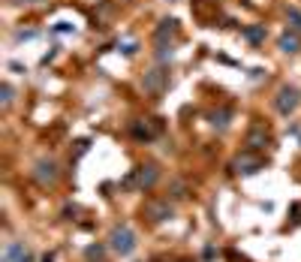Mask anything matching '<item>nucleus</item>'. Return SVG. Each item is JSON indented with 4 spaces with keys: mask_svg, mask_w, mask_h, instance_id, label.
<instances>
[{
    "mask_svg": "<svg viewBox=\"0 0 301 262\" xmlns=\"http://www.w3.org/2000/svg\"><path fill=\"white\" fill-rule=\"evenodd\" d=\"M3 262H33V259H30V253L24 250V244L12 241V244H6V250H3Z\"/></svg>",
    "mask_w": 301,
    "mask_h": 262,
    "instance_id": "2",
    "label": "nucleus"
},
{
    "mask_svg": "<svg viewBox=\"0 0 301 262\" xmlns=\"http://www.w3.org/2000/svg\"><path fill=\"white\" fill-rule=\"evenodd\" d=\"M277 106H280V112H283V115H286V112H292V109L298 106V91H292V88H283V91H280Z\"/></svg>",
    "mask_w": 301,
    "mask_h": 262,
    "instance_id": "3",
    "label": "nucleus"
},
{
    "mask_svg": "<svg viewBox=\"0 0 301 262\" xmlns=\"http://www.w3.org/2000/svg\"><path fill=\"white\" fill-rule=\"evenodd\" d=\"M154 178H157V169L154 166H142L139 172H136V184H139V187H151Z\"/></svg>",
    "mask_w": 301,
    "mask_h": 262,
    "instance_id": "4",
    "label": "nucleus"
},
{
    "mask_svg": "<svg viewBox=\"0 0 301 262\" xmlns=\"http://www.w3.org/2000/svg\"><path fill=\"white\" fill-rule=\"evenodd\" d=\"M280 46H283V51H295V36H286Z\"/></svg>",
    "mask_w": 301,
    "mask_h": 262,
    "instance_id": "5",
    "label": "nucleus"
},
{
    "mask_svg": "<svg viewBox=\"0 0 301 262\" xmlns=\"http://www.w3.org/2000/svg\"><path fill=\"white\" fill-rule=\"evenodd\" d=\"M109 241H112V250L121 253V256H127V253L136 250V232H133L130 226H117V229H112Z\"/></svg>",
    "mask_w": 301,
    "mask_h": 262,
    "instance_id": "1",
    "label": "nucleus"
}]
</instances>
